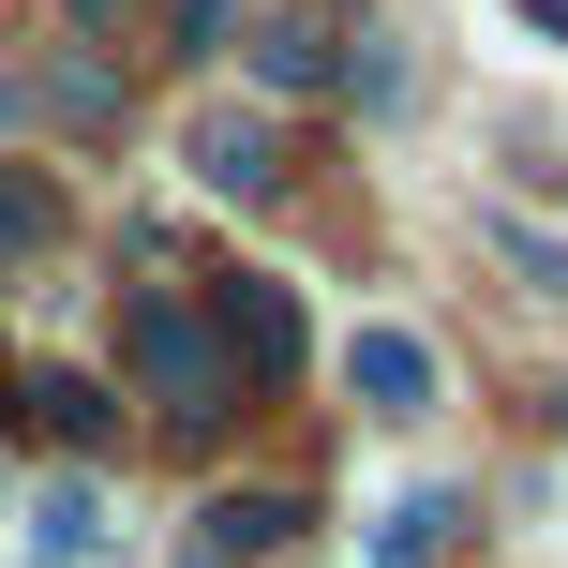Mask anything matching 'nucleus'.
Here are the masks:
<instances>
[{
    "instance_id": "obj_1",
    "label": "nucleus",
    "mask_w": 568,
    "mask_h": 568,
    "mask_svg": "<svg viewBox=\"0 0 568 568\" xmlns=\"http://www.w3.org/2000/svg\"><path fill=\"white\" fill-rule=\"evenodd\" d=\"M120 344H135V374H150V404H165V434H210V419L240 404V374H225V344H210V314L165 300V284H135V300H120Z\"/></svg>"
},
{
    "instance_id": "obj_2",
    "label": "nucleus",
    "mask_w": 568,
    "mask_h": 568,
    "mask_svg": "<svg viewBox=\"0 0 568 568\" xmlns=\"http://www.w3.org/2000/svg\"><path fill=\"white\" fill-rule=\"evenodd\" d=\"M210 344H225V374H240V389H284V374L314 359V329H300V284L225 270V284H210Z\"/></svg>"
},
{
    "instance_id": "obj_3",
    "label": "nucleus",
    "mask_w": 568,
    "mask_h": 568,
    "mask_svg": "<svg viewBox=\"0 0 568 568\" xmlns=\"http://www.w3.org/2000/svg\"><path fill=\"white\" fill-rule=\"evenodd\" d=\"M0 120H45V135H120V60H30V75H0Z\"/></svg>"
},
{
    "instance_id": "obj_4",
    "label": "nucleus",
    "mask_w": 568,
    "mask_h": 568,
    "mask_svg": "<svg viewBox=\"0 0 568 568\" xmlns=\"http://www.w3.org/2000/svg\"><path fill=\"white\" fill-rule=\"evenodd\" d=\"M195 180L210 195H284V120H255V105H195Z\"/></svg>"
},
{
    "instance_id": "obj_5",
    "label": "nucleus",
    "mask_w": 568,
    "mask_h": 568,
    "mask_svg": "<svg viewBox=\"0 0 568 568\" xmlns=\"http://www.w3.org/2000/svg\"><path fill=\"white\" fill-rule=\"evenodd\" d=\"M16 404H30V434H60V449H120V404H105V374H75V359H45V374H16Z\"/></svg>"
},
{
    "instance_id": "obj_6",
    "label": "nucleus",
    "mask_w": 568,
    "mask_h": 568,
    "mask_svg": "<svg viewBox=\"0 0 568 568\" xmlns=\"http://www.w3.org/2000/svg\"><path fill=\"white\" fill-rule=\"evenodd\" d=\"M344 389H359L374 419H419V404H434V344L419 329H359V344H344Z\"/></svg>"
},
{
    "instance_id": "obj_7",
    "label": "nucleus",
    "mask_w": 568,
    "mask_h": 568,
    "mask_svg": "<svg viewBox=\"0 0 568 568\" xmlns=\"http://www.w3.org/2000/svg\"><path fill=\"white\" fill-rule=\"evenodd\" d=\"M284 539H300V494H210V509H195V554H210V568L284 554Z\"/></svg>"
},
{
    "instance_id": "obj_8",
    "label": "nucleus",
    "mask_w": 568,
    "mask_h": 568,
    "mask_svg": "<svg viewBox=\"0 0 568 568\" xmlns=\"http://www.w3.org/2000/svg\"><path fill=\"white\" fill-rule=\"evenodd\" d=\"M105 539H120V524H105V494H90V479H45V509H30V554H45V568H105Z\"/></svg>"
},
{
    "instance_id": "obj_9",
    "label": "nucleus",
    "mask_w": 568,
    "mask_h": 568,
    "mask_svg": "<svg viewBox=\"0 0 568 568\" xmlns=\"http://www.w3.org/2000/svg\"><path fill=\"white\" fill-rule=\"evenodd\" d=\"M449 539H464V494H404L374 524V568H449Z\"/></svg>"
},
{
    "instance_id": "obj_10",
    "label": "nucleus",
    "mask_w": 568,
    "mask_h": 568,
    "mask_svg": "<svg viewBox=\"0 0 568 568\" xmlns=\"http://www.w3.org/2000/svg\"><path fill=\"white\" fill-rule=\"evenodd\" d=\"M255 90H284V105L329 90V30H314V16H270V30H255Z\"/></svg>"
},
{
    "instance_id": "obj_11",
    "label": "nucleus",
    "mask_w": 568,
    "mask_h": 568,
    "mask_svg": "<svg viewBox=\"0 0 568 568\" xmlns=\"http://www.w3.org/2000/svg\"><path fill=\"white\" fill-rule=\"evenodd\" d=\"M45 240H60V195L30 165H0V255H45Z\"/></svg>"
},
{
    "instance_id": "obj_12",
    "label": "nucleus",
    "mask_w": 568,
    "mask_h": 568,
    "mask_svg": "<svg viewBox=\"0 0 568 568\" xmlns=\"http://www.w3.org/2000/svg\"><path fill=\"white\" fill-rule=\"evenodd\" d=\"M494 255L539 284V300H568V240H539V225H494Z\"/></svg>"
},
{
    "instance_id": "obj_13",
    "label": "nucleus",
    "mask_w": 568,
    "mask_h": 568,
    "mask_svg": "<svg viewBox=\"0 0 568 568\" xmlns=\"http://www.w3.org/2000/svg\"><path fill=\"white\" fill-rule=\"evenodd\" d=\"M60 16H75V30H120V0H60Z\"/></svg>"
},
{
    "instance_id": "obj_14",
    "label": "nucleus",
    "mask_w": 568,
    "mask_h": 568,
    "mask_svg": "<svg viewBox=\"0 0 568 568\" xmlns=\"http://www.w3.org/2000/svg\"><path fill=\"white\" fill-rule=\"evenodd\" d=\"M524 16H539V30H568V0H524Z\"/></svg>"
},
{
    "instance_id": "obj_15",
    "label": "nucleus",
    "mask_w": 568,
    "mask_h": 568,
    "mask_svg": "<svg viewBox=\"0 0 568 568\" xmlns=\"http://www.w3.org/2000/svg\"><path fill=\"white\" fill-rule=\"evenodd\" d=\"M554 404H568V389H554Z\"/></svg>"
}]
</instances>
